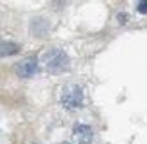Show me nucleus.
<instances>
[{"label": "nucleus", "mask_w": 147, "mask_h": 144, "mask_svg": "<svg viewBox=\"0 0 147 144\" xmlns=\"http://www.w3.org/2000/svg\"><path fill=\"white\" fill-rule=\"evenodd\" d=\"M42 62H44V67L50 74H62V72H67L70 69V59H69L67 52L62 49L47 50L42 57Z\"/></svg>", "instance_id": "f257e3e1"}, {"label": "nucleus", "mask_w": 147, "mask_h": 144, "mask_svg": "<svg viewBox=\"0 0 147 144\" xmlns=\"http://www.w3.org/2000/svg\"><path fill=\"white\" fill-rule=\"evenodd\" d=\"M84 102H85V96L79 84H67L60 92V104L65 111L70 112L79 111L84 107Z\"/></svg>", "instance_id": "f03ea898"}, {"label": "nucleus", "mask_w": 147, "mask_h": 144, "mask_svg": "<svg viewBox=\"0 0 147 144\" xmlns=\"http://www.w3.org/2000/svg\"><path fill=\"white\" fill-rule=\"evenodd\" d=\"M37 69H38V60L37 57H25L15 65V74L20 79H30L35 75Z\"/></svg>", "instance_id": "7ed1b4c3"}, {"label": "nucleus", "mask_w": 147, "mask_h": 144, "mask_svg": "<svg viewBox=\"0 0 147 144\" xmlns=\"http://www.w3.org/2000/svg\"><path fill=\"white\" fill-rule=\"evenodd\" d=\"M94 139V129L89 124H75L72 129L74 144H90Z\"/></svg>", "instance_id": "20e7f679"}, {"label": "nucleus", "mask_w": 147, "mask_h": 144, "mask_svg": "<svg viewBox=\"0 0 147 144\" xmlns=\"http://www.w3.org/2000/svg\"><path fill=\"white\" fill-rule=\"evenodd\" d=\"M49 29H50V24L44 17H35L30 22V32L34 37H45L49 34Z\"/></svg>", "instance_id": "39448f33"}, {"label": "nucleus", "mask_w": 147, "mask_h": 144, "mask_svg": "<svg viewBox=\"0 0 147 144\" xmlns=\"http://www.w3.org/2000/svg\"><path fill=\"white\" fill-rule=\"evenodd\" d=\"M20 52V45L17 42H10V40H3L0 44V55L2 57H10Z\"/></svg>", "instance_id": "423d86ee"}, {"label": "nucleus", "mask_w": 147, "mask_h": 144, "mask_svg": "<svg viewBox=\"0 0 147 144\" xmlns=\"http://www.w3.org/2000/svg\"><path fill=\"white\" fill-rule=\"evenodd\" d=\"M137 12H139V14H142V15H146V14H147V0H139Z\"/></svg>", "instance_id": "0eeeda50"}, {"label": "nucleus", "mask_w": 147, "mask_h": 144, "mask_svg": "<svg viewBox=\"0 0 147 144\" xmlns=\"http://www.w3.org/2000/svg\"><path fill=\"white\" fill-rule=\"evenodd\" d=\"M55 5V9H62V7H65V3H67V0H52Z\"/></svg>", "instance_id": "6e6552de"}, {"label": "nucleus", "mask_w": 147, "mask_h": 144, "mask_svg": "<svg viewBox=\"0 0 147 144\" xmlns=\"http://www.w3.org/2000/svg\"><path fill=\"white\" fill-rule=\"evenodd\" d=\"M117 18H120V22L124 24V22L127 20V14H119V15H117Z\"/></svg>", "instance_id": "1a4fd4ad"}, {"label": "nucleus", "mask_w": 147, "mask_h": 144, "mask_svg": "<svg viewBox=\"0 0 147 144\" xmlns=\"http://www.w3.org/2000/svg\"><path fill=\"white\" fill-rule=\"evenodd\" d=\"M64 144H70V143H64Z\"/></svg>", "instance_id": "9d476101"}]
</instances>
